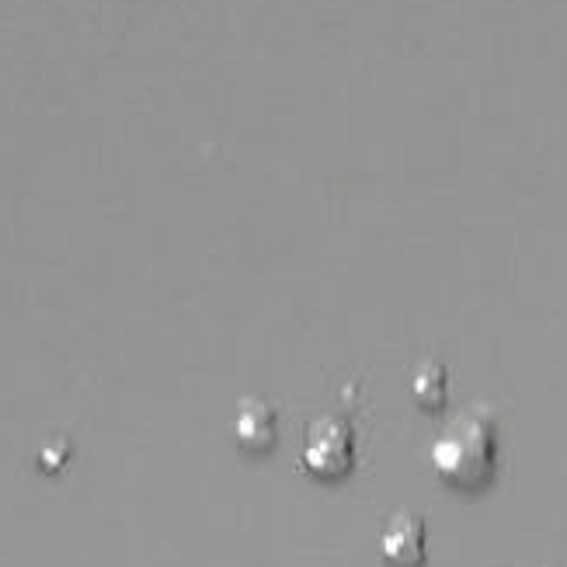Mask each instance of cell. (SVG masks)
Masks as SVG:
<instances>
[{"label":"cell","mask_w":567,"mask_h":567,"mask_svg":"<svg viewBox=\"0 0 567 567\" xmlns=\"http://www.w3.org/2000/svg\"><path fill=\"white\" fill-rule=\"evenodd\" d=\"M502 463V429L487 408H466L432 442V471L453 491H481Z\"/></svg>","instance_id":"1"},{"label":"cell","mask_w":567,"mask_h":567,"mask_svg":"<svg viewBox=\"0 0 567 567\" xmlns=\"http://www.w3.org/2000/svg\"><path fill=\"white\" fill-rule=\"evenodd\" d=\"M355 463V435L344 417H317L303 439V466L320 481H338Z\"/></svg>","instance_id":"2"},{"label":"cell","mask_w":567,"mask_h":567,"mask_svg":"<svg viewBox=\"0 0 567 567\" xmlns=\"http://www.w3.org/2000/svg\"><path fill=\"white\" fill-rule=\"evenodd\" d=\"M429 533L414 512H398L380 533V554L390 567H422L429 557Z\"/></svg>","instance_id":"3"},{"label":"cell","mask_w":567,"mask_h":567,"mask_svg":"<svg viewBox=\"0 0 567 567\" xmlns=\"http://www.w3.org/2000/svg\"><path fill=\"white\" fill-rule=\"evenodd\" d=\"M234 435L248 453H268L279 439V414L276 408L261 401V398H248L240 401L237 414H234Z\"/></svg>","instance_id":"4"},{"label":"cell","mask_w":567,"mask_h":567,"mask_svg":"<svg viewBox=\"0 0 567 567\" xmlns=\"http://www.w3.org/2000/svg\"><path fill=\"white\" fill-rule=\"evenodd\" d=\"M450 398V373L442 362H422L411 377V401L422 411H439Z\"/></svg>","instance_id":"5"}]
</instances>
